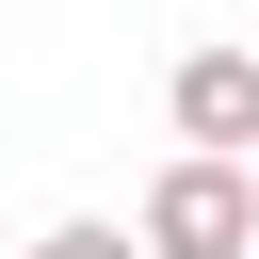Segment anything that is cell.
I'll return each mask as SVG.
<instances>
[{
  "instance_id": "6da1fadb",
  "label": "cell",
  "mask_w": 259,
  "mask_h": 259,
  "mask_svg": "<svg viewBox=\"0 0 259 259\" xmlns=\"http://www.w3.org/2000/svg\"><path fill=\"white\" fill-rule=\"evenodd\" d=\"M130 243H146V259H243V243H259V162H227V146H178V162L146 178Z\"/></svg>"
},
{
  "instance_id": "7a4b0ae2",
  "label": "cell",
  "mask_w": 259,
  "mask_h": 259,
  "mask_svg": "<svg viewBox=\"0 0 259 259\" xmlns=\"http://www.w3.org/2000/svg\"><path fill=\"white\" fill-rule=\"evenodd\" d=\"M162 130L259 162V49H178V65H162Z\"/></svg>"
},
{
  "instance_id": "3957f363",
  "label": "cell",
  "mask_w": 259,
  "mask_h": 259,
  "mask_svg": "<svg viewBox=\"0 0 259 259\" xmlns=\"http://www.w3.org/2000/svg\"><path fill=\"white\" fill-rule=\"evenodd\" d=\"M32 259H146V243H130L113 210H65V227H32Z\"/></svg>"
},
{
  "instance_id": "277c9868",
  "label": "cell",
  "mask_w": 259,
  "mask_h": 259,
  "mask_svg": "<svg viewBox=\"0 0 259 259\" xmlns=\"http://www.w3.org/2000/svg\"><path fill=\"white\" fill-rule=\"evenodd\" d=\"M243 259H259V243H243Z\"/></svg>"
}]
</instances>
